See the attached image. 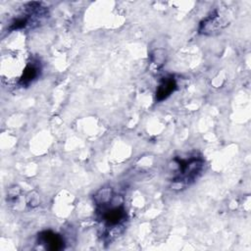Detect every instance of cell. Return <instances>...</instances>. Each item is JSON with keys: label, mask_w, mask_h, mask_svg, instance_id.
Masks as SVG:
<instances>
[{"label": "cell", "mask_w": 251, "mask_h": 251, "mask_svg": "<svg viewBox=\"0 0 251 251\" xmlns=\"http://www.w3.org/2000/svg\"><path fill=\"white\" fill-rule=\"evenodd\" d=\"M173 162L176 165V174L173 178V181L180 184H187L194 180L203 168V160L197 157H191L188 159H175Z\"/></svg>", "instance_id": "cell-1"}, {"label": "cell", "mask_w": 251, "mask_h": 251, "mask_svg": "<svg viewBox=\"0 0 251 251\" xmlns=\"http://www.w3.org/2000/svg\"><path fill=\"white\" fill-rule=\"evenodd\" d=\"M38 241L41 244H44L46 249H48V250L57 251V250H61L64 248L63 238L59 234L54 233L53 231H50V230L41 232L38 235Z\"/></svg>", "instance_id": "cell-2"}, {"label": "cell", "mask_w": 251, "mask_h": 251, "mask_svg": "<svg viewBox=\"0 0 251 251\" xmlns=\"http://www.w3.org/2000/svg\"><path fill=\"white\" fill-rule=\"evenodd\" d=\"M176 82L173 76L164 77L157 88L156 100L163 101L167 99L176 90Z\"/></svg>", "instance_id": "cell-3"}, {"label": "cell", "mask_w": 251, "mask_h": 251, "mask_svg": "<svg viewBox=\"0 0 251 251\" xmlns=\"http://www.w3.org/2000/svg\"><path fill=\"white\" fill-rule=\"evenodd\" d=\"M38 75V67L31 64L27 65L24 71L23 76L21 77L22 85H28Z\"/></svg>", "instance_id": "cell-4"}]
</instances>
